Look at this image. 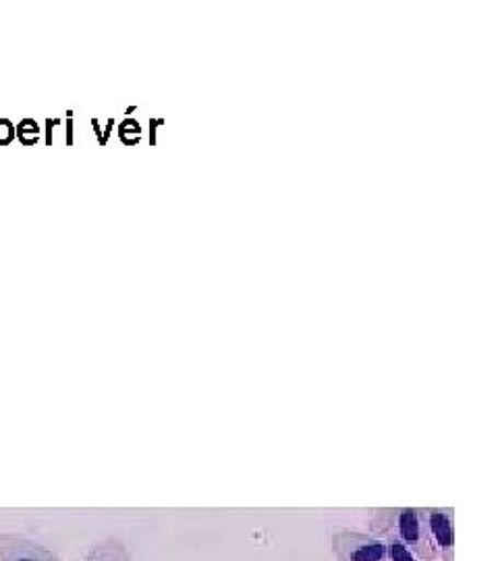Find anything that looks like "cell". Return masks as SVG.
I'll return each mask as SVG.
<instances>
[{"label": "cell", "mask_w": 498, "mask_h": 561, "mask_svg": "<svg viewBox=\"0 0 498 561\" xmlns=\"http://www.w3.org/2000/svg\"><path fill=\"white\" fill-rule=\"evenodd\" d=\"M370 533L382 541H398L416 558L437 561V553L428 541L426 526L416 507H380L370 514Z\"/></svg>", "instance_id": "cell-1"}, {"label": "cell", "mask_w": 498, "mask_h": 561, "mask_svg": "<svg viewBox=\"0 0 498 561\" xmlns=\"http://www.w3.org/2000/svg\"><path fill=\"white\" fill-rule=\"evenodd\" d=\"M333 553L337 561H391L386 542L358 530H337L333 535Z\"/></svg>", "instance_id": "cell-2"}, {"label": "cell", "mask_w": 498, "mask_h": 561, "mask_svg": "<svg viewBox=\"0 0 498 561\" xmlns=\"http://www.w3.org/2000/svg\"><path fill=\"white\" fill-rule=\"evenodd\" d=\"M426 526L428 541L432 545L437 561H455V514L453 510L424 507L419 510Z\"/></svg>", "instance_id": "cell-3"}, {"label": "cell", "mask_w": 498, "mask_h": 561, "mask_svg": "<svg viewBox=\"0 0 498 561\" xmlns=\"http://www.w3.org/2000/svg\"><path fill=\"white\" fill-rule=\"evenodd\" d=\"M0 561H60V558L38 541L0 533Z\"/></svg>", "instance_id": "cell-4"}, {"label": "cell", "mask_w": 498, "mask_h": 561, "mask_svg": "<svg viewBox=\"0 0 498 561\" xmlns=\"http://www.w3.org/2000/svg\"><path fill=\"white\" fill-rule=\"evenodd\" d=\"M83 561H131V556L120 539H104L88 551Z\"/></svg>", "instance_id": "cell-5"}, {"label": "cell", "mask_w": 498, "mask_h": 561, "mask_svg": "<svg viewBox=\"0 0 498 561\" xmlns=\"http://www.w3.org/2000/svg\"><path fill=\"white\" fill-rule=\"evenodd\" d=\"M386 542V551H389V560L391 561H424L416 558L407 547H403L398 541H384Z\"/></svg>", "instance_id": "cell-6"}]
</instances>
